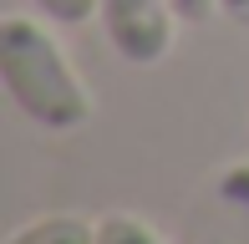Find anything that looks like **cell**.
I'll return each instance as SVG.
<instances>
[{
    "instance_id": "6da1fadb",
    "label": "cell",
    "mask_w": 249,
    "mask_h": 244,
    "mask_svg": "<svg viewBox=\"0 0 249 244\" xmlns=\"http://www.w3.org/2000/svg\"><path fill=\"white\" fill-rule=\"evenodd\" d=\"M0 82L10 102L46 132H76L92 122V92L71 71L61 41L41 20L5 16L0 26Z\"/></svg>"
},
{
    "instance_id": "7a4b0ae2",
    "label": "cell",
    "mask_w": 249,
    "mask_h": 244,
    "mask_svg": "<svg viewBox=\"0 0 249 244\" xmlns=\"http://www.w3.org/2000/svg\"><path fill=\"white\" fill-rule=\"evenodd\" d=\"M97 20L107 31V46L132 66H153L173 51V0H97Z\"/></svg>"
},
{
    "instance_id": "3957f363",
    "label": "cell",
    "mask_w": 249,
    "mask_h": 244,
    "mask_svg": "<svg viewBox=\"0 0 249 244\" xmlns=\"http://www.w3.org/2000/svg\"><path fill=\"white\" fill-rule=\"evenodd\" d=\"M5 244H97V219L82 214H41L20 224Z\"/></svg>"
},
{
    "instance_id": "277c9868",
    "label": "cell",
    "mask_w": 249,
    "mask_h": 244,
    "mask_svg": "<svg viewBox=\"0 0 249 244\" xmlns=\"http://www.w3.org/2000/svg\"><path fill=\"white\" fill-rule=\"evenodd\" d=\"M97 244H163V239L138 214H102L97 219Z\"/></svg>"
},
{
    "instance_id": "5b68a950",
    "label": "cell",
    "mask_w": 249,
    "mask_h": 244,
    "mask_svg": "<svg viewBox=\"0 0 249 244\" xmlns=\"http://www.w3.org/2000/svg\"><path fill=\"white\" fill-rule=\"evenodd\" d=\"M31 5L56 26H82V20L97 16V0H31Z\"/></svg>"
},
{
    "instance_id": "8992f818",
    "label": "cell",
    "mask_w": 249,
    "mask_h": 244,
    "mask_svg": "<svg viewBox=\"0 0 249 244\" xmlns=\"http://www.w3.org/2000/svg\"><path fill=\"white\" fill-rule=\"evenodd\" d=\"M178 20H188V26H203L209 16H219V0H173Z\"/></svg>"
},
{
    "instance_id": "52a82bcc",
    "label": "cell",
    "mask_w": 249,
    "mask_h": 244,
    "mask_svg": "<svg viewBox=\"0 0 249 244\" xmlns=\"http://www.w3.org/2000/svg\"><path fill=\"white\" fill-rule=\"evenodd\" d=\"M219 16H224V20H234V26H244V31H249V0H219Z\"/></svg>"
}]
</instances>
